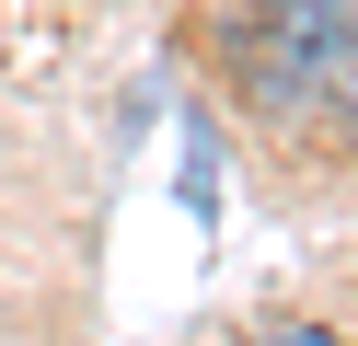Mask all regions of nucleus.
Returning <instances> with one entry per match:
<instances>
[{
    "label": "nucleus",
    "instance_id": "nucleus-1",
    "mask_svg": "<svg viewBox=\"0 0 358 346\" xmlns=\"http://www.w3.org/2000/svg\"><path fill=\"white\" fill-rule=\"evenodd\" d=\"M266 104H312L358 138V0H278V23H266Z\"/></svg>",
    "mask_w": 358,
    "mask_h": 346
},
{
    "label": "nucleus",
    "instance_id": "nucleus-2",
    "mask_svg": "<svg viewBox=\"0 0 358 346\" xmlns=\"http://www.w3.org/2000/svg\"><path fill=\"white\" fill-rule=\"evenodd\" d=\"M255 346H335L324 323H278V335H255Z\"/></svg>",
    "mask_w": 358,
    "mask_h": 346
}]
</instances>
